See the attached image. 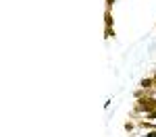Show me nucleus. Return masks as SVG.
Returning a JSON list of instances; mask_svg holds the SVG:
<instances>
[{
    "mask_svg": "<svg viewBox=\"0 0 156 137\" xmlns=\"http://www.w3.org/2000/svg\"><path fill=\"white\" fill-rule=\"evenodd\" d=\"M156 110V98H140L135 104H133V112H144V114H148V112Z\"/></svg>",
    "mask_w": 156,
    "mask_h": 137,
    "instance_id": "f257e3e1",
    "label": "nucleus"
},
{
    "mask_svg": "<svg viewBox=\"0 0 156 137\" xmlns=\"http://www.w3.org/2000/svg\"><path fill=\"white\" fill-rule=\"evenodd\" d=\"M140 87H144V89H152V87H154V79H152V77L142 79V81H140Z\"/></svg>",
    "mask_w": 156,
    "mask_h": 137,
    "instance_id": "f03ea898",
    "label": "nucleus"
},
{
    "mask_svg": "<svg viewBox=\"0 0 156 137\" xmlns=\"http://www.w3.org/2000/svg\"><path fill=\"white\" fill-rule=\"evenodd\" d=\"M104 23H106V27H112V23H115V19H112V12H110V11L104 12Z\"/></svg>",
    "mask_w": 156,
    "mask_h": 137,
    "instance_id": "7ed1b4c3",
    "label": "nucleus"
},
{
    "mask_svg": "<svg viewBox=\"0 0 156 137\" xmlns=\"http://www.w3.org/2000/svg\"><path fill=\"white\" fill-rule=\"evenodd\" d=\"M140 127H142V129H146V131H152V129H154V125L150 123V121H142V123H140Z\"/></svg>",
    "mask_w": 156,
    "mask_h": 137,
    "instance_id": "20e7f679",
    "label": "nucleus"
},
{
    "mask_svg": "<svg viewBox=\"0 0 156 137\" xmlns=\"http://www.w3.org/2000/svg\"><path fill=\"white\" fill-rule=\"evenodd\" d=\"M115 36H117V33H115L112 27H106V29H104V37H106V39H108V37H115Z\"/></svg>",
    "mask_w": 156,
    "mask_h": 137,
    "instance_id": "39448f33",
    "label": "nucleus"
},
{
    "mask_svg": "<svg viewBox=\"0 0 156 137\" xmlns=\"http://www.w3.org/2000/svg\"><path fill=\"white\" fill-rule=\"evenodd\" d=\"M146 118H150V121H156V110L148 112V114H146Z\"/></svg>",
    "mask_w": 156,
    "mask_h": 137,
    "instance_id": "423d86ee",
    "label": "nucleus"
},
{
    "mask_svg": "<svg viewBox=\"0 0 156 137\" xmlns=\"http://www.w3.org/2000/svg\"><path fill=\"white\" fill-rule=\"evenodd\" d=\"M133 127H135V125H133L131 121H127V123H125V131H133Z\"/></svg>",
    "mask_w": 156,
    "mask_h": 137,
    "instance_id": "0eeeda50",
    "label": "nucleus"
},
{
    "mask_svg": "<svg viewBox=\"0 0 156 137\" xmlns=\"http://www.w3.org/2000/svg\"><path fill=\"white\" fill-rule=\"evenodd\" d=\"M112 4H115V0H106V11H110V9H112Z\"/></svg>",
    "mask_w": 156,
    "mask_h": 137,
    "instance_id": "6e6552de",
    "label": "nucleus"
},
{
    "mask_svg": "<svg viewBox=\"0 0 156 137\" xmlns=\"http://www.w3.org/2000/svg\"><path fill=\"white\" fill-rule=\"evenodd\" d=\"M146 137H156V129H152V131H148V133H146Z\"/></svg>",
    "mask_w": 156,
    "mask_h": 137,
    "instance_id": "1a4fd4ad",
    "label": "nucleus"
},
{
    "mask_svg": "<svg viewBox=\"0 0 156 137\" xmlns=\"http://www.w3.org/2000/svg\"><path fill=\"white\" fill-rule=\"evenodd\" d=\"M152 79H154V87H156V73H154V77H152Z\"/></svg>",
    "mask_w": 156,
    "mask_h": 137,
    "instance_id": "9d476101",
    "label": "nucleus"
}]
</instances>
